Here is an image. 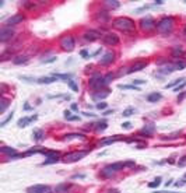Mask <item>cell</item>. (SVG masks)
Listing matches in <instances>:
<instances>
[{
  "label": "cell",
  "mask_w": 186,
  "mask_h": 193,
  "mask_svg": "<svg viewBox=\"0 0 186 193\" xmlns=\"http://www.w3.org/2000/svg\"><path fill=\"white\" fill-rule=\"evenodd\" d=\"M112 24H113V27L116 28V30H119V31H122V32H126V34L133 32L134 28H136L134 21H133L132 18H129V17H118V18L113 20Z\"/></svg>",
  "instance_id": "cell-1"
},
{
  "label": "cell",
  "mask_w": 186,
  "mask_h": 193,
  "mask_svg": "<svg viewBox=\"0 0 186 193\" xmlns=\"http://www.w3.org/2000/svg\"><path fill=\"white\" fill-rule=\"evenodd\" d=\"M125 166H134V161H125V162H115V164H109L102 169V175L104 176H111L116 171H120Z\"/></svg>",
  "instance_id": "cell-2"
},
{
  "label": "cell",
  "mask_w": 186,
  "mask_h": 193,
  "mask_svg": "<svg viewBox=\"0 0 186 193\" xmlns=\"http://www.w3.org/2000/svg\"><path fill=\"white\" fill-rule=\"evenodd\" d=\"M174 25H175V22L172 17H164L157 22V31L161 34H169L174 30Z\"/></svg>",
  "instance_id": "cell-3"
},
{
  "label": "cell",
  "mask_w": 186,
  "mask_h": 193,
  "mask_svg": "<svg viewBox=\"0 0 186 193\" xmlns=\"http://www.w3.org/2000/svg\"><path fill=\"white\" fill-rule=\"evenodd\" d=\"M88 84H90V87L92 90H101V88H104V87L106 86V81H105V78H104V76L97 73V74H94L90 78V83H88Z\"/></svg>",
  "instance_id": "cell-4"
},
{
  "label": "cell",
  "mask_w": 186,
  "mask_h": 193,
  "mask_svg": "<svg viewBox=\"0 0 186 193\" xmlns=\"http://www.w3.org/2000/svg\"><path fill=\"white\" fill-rule=\"evenodd\" d=\"M90 153V150H83V151H74V153H69L63 157L64 162H76V161L83 160L87 154Z\"/></svg>",
  "instance_id": "cell-5"
},
{
  "label": "cell",
  "mask_w": 186,
  "mask_h": 193,
  "mask_svg": "<svg viewBox=\"0 0 186 193\" xmlns=\"http://www.w3.org/2000/svg\"><path fill=\"white\" fill-rule=\"evenodd\" d=\"M60 48L63 50H66V52H71L76 48V41L73 38V35H64L60 39Z\"/></svg>",
  "instance_id": "cell-6"
},
{
  "label": "cell",
  "mask_w": 186,
  "mask_h": 193,
  "mask_svg": "<svg viewBox=\"0 0 186 193\" xmlns=\"http://www.w3.org/2000/svg\"><path fill=\"white\" fill-rule=\"evenodd\" d=\"M140 28L146 32H150V31H153V30L157 28V22L154 21L153 17L147 16V17H144V18L140 20Z\"/></svg>",
  "instance_id": "cell-7"
},
{
  "label": "cell",
  "mask_w": 186,
  "mask_h": 193,
  "mask_svg": "<svg viewBox=\"0 0 186 193\" xmlns=\"http://www.w3.org/2000/svg\"><path fill=\"white\" fill-rule=\"evenodd\" d=\"M119 37H118L116 34H113V32H108L105 34L104 37H102V42L108 45V46H116L118 43H119Z\"/></svg>",
  "instance_id": "cell-8"
},
{
  "label": "cell",
  "mask_w": 186,
  "mask_h": 193,
  "mask_svg": "<svg viewBox=\"0 0 186 193\" xmlns=\"http://www.w3.org/2000/svg\"><path fill=\"white\" fill-rule=\"evenodd\" d=\"M14 37V30L11 27H3L0 30V42H7L9 39Z\"/></svg>",
  "instance_id": "cell-9"
},
{
  "label": "cell",
  "mask_w": 186,
  "mask_h": 193,
  "mask_svg": "<svg viewBox=\"0 0 186 193\" xmlns=\"http://www.w3.org/2000/svg\"><path fill=\"white\" fill-rule=\"evenodd\" d=\"M50 188L48 185H34L27 189V193H49Z\"/></svg>",
  "instance_id": "cell-10"
},
{
  "label": "cell",
  "mask_w": 186,
  "mask_h": 193,
  "mask_svg": "<svg viewBox=\"0 0 186 193\" xmlns=\"http://www.w3.org/2000/svg\"><path fill=\"white\" fill-rule=\"evenodd\" d=\"M24 18H25V17L22 16V14H14V16H11L10 18H7V20H6V27H13V25H17V24H20V22L24 21Z\"/></svg>",
  "instance_id": "cell-11"
},
{
  "label": "cell",
  "mask_w": 186,
  "mask_h": 193,
  "mask_svg": "<svg viewBox=\"0 0 186 193\" xmlns=\"http://www.w3.org/2000/svg\"><path fill=\"white\" fill-rule=\"evenodd\" d=\"M102 35L99 34L98 31H94V30H90V31H85L83 34V38H84L85 41H88V42H94L97 39H99Z\"/></svg>",
  "instance_id": "cell-12"
},
{
  "label": "cell",
  "mask_w": 186,
  "mask_h": 193,
  "mask_svg": "<svg viewBox=\"0 0 186 193\" xmlns=\"http://www.w3.org/2000/svg\"><path fill=\"white\" fill-rule=\"evenodd\" d=\"M113 60H115V53L112 50H109V52H106L101 59L98 60V63L101 64V66H108V64L113 63Z\"/></svg>",
  "instance_id": "cell-13"
},
{
  "label": "cell",
  "mask_w": 186,
  "mask_h": 193,
  "mask_svg": "<svg viewBox=\"0 0 186 193\" xmlns=\"http://www.w3.org/2000/svg\"><path fill=\"white\" fill-rule=\"evenodd\" d=\"M37 119H38L37 115H34V116H31V118H27V116H24V118H21V119H18V120H17V126H18V127H25V126H28V125L31 123L32 120H37Z\"/></svg>",
  "instance_id": "cell-14"
},
{
  "label": "cell",
  "mask_w": 186,
  "mask_h": 193,
  "mask_svg": "<svg viewBox=\"0 0 186 193\" xmlns=\"http://www.w3.org/2000/svg\"><path fill=\"white\" fill-rule=\"evenodd\" d=\"M146 66H147V63H146V62H137V63L133 64L132 67H129L128 74H130V73H136V71H140V70H143Z\"/></svg>",
  "instance_id": "cell-15"
},
{
  "label": "cell",
  "mask_w": 186,
  "mask_h": 193,
  "mask_svg": "<svg viewBox=\"0 0 186 193\" xmlns=\"http://www.w3.org/2000/svg\"><path fill=\"white\" fill-rule=\"evenodd\" d=\"M154 133V125L153 123H150V125H146L141 130H140V133L138 134H141V136H146V137H150L151 134Z\"/></svg>",
  "instance_id": "cell-16"
},
{
  "label": "cell",
  "mask_w": 186,
  "mask_h": 193,
  "mask_svg": "<svg viewBox=\"0 0 186 193\" xmlns=\"http://www.w3.org/2000/svg\"><path fill=\"white\" fill-rule=\"evenodd\" d=\"M108 95H109V91H108V90H104V91H99V92H94V94H92V99L101 102V99L106 98Z\"/></svg>",
  "instance_id": "cell-17"
},
{
  "label": "cell",
  "mask_w": 186,
  "mask_h": 193,
  "mask_svg": "<svg viewBox=\"0 0 186 193\" xmlns=\"http://www.w3.org/2000/svg\"><path fill=\"white\" fill-rule=\"evenodd\" d=\"M71 188V183H60L55 188V192L56 193H66L69 189Z\"/></svg>",
  "instance_id": "cell-18"
},
{
  "label": "cell",
  "mask_w": 186,
  "mask_h": 193,
  "mask_svg": "<svg viewBox=\"0 0 186 193\" xmlns=\"http://www.w3.org/2000/svg\"><path fill=\"white\" fill-rule=\"evenodd\" d=\"M56 80H58V78H56L55 76H52V77H39L37 83H39V84H52V83H55Z\"/></svg>",
  "instance_id": "cell-19"
},
{
  "label": "cell",
  "mask_w": 186,
  "mask_h": 193,
  "mask_svg": "<svg viewBox=\"0 0 186 193\" xmlns=\"http://www.w3.org/2000/svg\"><path fill=\"white\" fill-rule=\"evenodd\" d=\"M119 140V136H112V137H108V139H104L99 141V145H108V144H112Z\"/></svg>",
  "instance_id": "cell-20"
},
{
  "label": "cell",
  "mask_w": 186,
  "mask_h": 193,
  "mask_svg": "<svg viewBox=\"0 0 186 193\" xmlns=\"http://www.w3.org/2000/svg\"><path fill=\"white\" fill-rule=\"evenodd\" d=\"M161 98H162V95H161L159 92H151V94L147 95V101L149 102H157V101H159Z\"/></svg>",
  "instance_id": "cell-21"
},
{
  "label": "cell",
  "mask_w": 186,
  "mask_h": 193,
  "mask_svg": "<svg viewBox=\"0 0 186 193\" xmlns=\"http://www.w3.org/2000/svg\"><path fill=\"white\" fill-rule=\"evenodd\" d=\"M13 63L14 64H25V63H28V56H25V55H22V56H17V58L13 59Z\"/></svg>",
  "instance_id": "cell-22"
},
{
  "label": "cell",
  "mask_w": 186,
  "mask_h": 193,
  "mask_svg": "<svg viewBox=\"0 0 186 193\" xmlns=\"http://www.w3.org/2000/svg\"><path fill=\"white\" fill-rule=\"evenodd\" d=\"M97 20L101 21V22H105V21L109 20V14H108L106 11H99V13L97 14Z\"/></svg>",
  "instance_id": "cell-23"
},
{
  "label": "cell",
  "mask_w": 186,
  "mask_h": 193,
  "mask_svg": "<svg viewBox=\"0 0 186 193\" xmlns=\"http://www.w3.org/2000/svg\"><path fill=\"white\" fill-rule=\"evenodd\" d=\"M182 83H185V78H176V80H174L172 83L167 84V86H165V88H175V87L181 86Z\"/></svg>",
  "instance_id": "cell-24"
},
{
  "label": "cell",
  "mask_w": 186,
  "mask_h": 193,
  "mask_svg": "<svg viewBox=\"0 0 186 193\" xmlns=\"http://www.w3.org/2000/svg\"><path fill=\"white\" fill-rule=\"evenodd\" d=\"M183 53H185V52H183V48H181V46H175V48L172 49V56H174V58H181Z\"/></svg>",
  "instance_id": "cell-25"
},
{
  "label": "cell",
  "mask_w": 186,
  "mask_h": 193,
  "mask_svg": "<svg viewBox=\"0 0 186 193\" xmlns=\"http://www.w3.org/2000/svg\"><path fill=\"white\" fill-rule=\"evenodd\" d=\"M32 137H34L35 141H42V140H43V132H42V130H34Z\"/></svg>",
  "instance_id": "cell-26"
},
{
  "label": "cell",
  "mask_w": 186,
  "mask_h": 193,
  "mask_svg": "<svg viewBox=\"0 0 186 193\" xmlns=\"http://www.w3.org/2000/svg\"><path fill=\"white\" fill-rule=\"evenodd\" d=\"M0 151L3 153V154H7V156H14L16 154V148H11V147H1Z\"/></svg>",
  "instance_id": "cell-27"
},
{
  "label": "cell",
  "mask_w": 186,
  "mask_h": 193,
  "mask_svg": "<svg viewBox=\"0 0 186 193\" xmlns=\"http://www.w3.org/2000/svg\"><path fill=\"white\" fill-rule=\"evenodd\" d=\"M0 104H1V107H0V113H4L6 109H7V107H9V104H10V101L6 99V98H1Z\"/></svg>",
  "instance_id": "cell-28"
},
{
  "label": "cell",
  "mask_w": 186,
  "mask_h": 193,
  "mask_svg": "<svg viewBox=\"0 0 186 193\" xmlns=\"http://www.w3.org/2000/svg\"><path fill=\"white\" fill-rule=\"evenodd\" d=\"M106 6H109V7H112V9H118L119 6H120V1H118V0H106V1H104Z\"/></svg>",
  "instance_id": "cell-29"
},
{
  "label": "cell",
  "mask_w": 186,
  "mask_h": 193,
  "mask_svg": "<svg viewBox=\"0 0 186 193\" xmlns=\"http://www.w3.org/2000/svg\"><path fill=\"white\" fill-rule=\"evenodd\" d=\"M59 161V157H49L48 160H45L42 162V165H49V164H56Z\"/></svg>",
  "instance_id": "cell-30"
},
{
  "label": "cell",
  "mask_w": 186,
  "mask_h": 193,
  "mask_svg": "<svg viewBox=\"0 0 186 193\" xmlns=\"http://www.w3.org/2000/svg\"><path fill=\"white\" fill-rule=\"evenodd\" d=\"M106 127H108V123L104 120V122H99V123L97 125L95 130H97V132H104V130H106Z\"/></svg>",
  "instance_id": "cell-31"
},
{
  "label": "cell",
  "mask_w": 186,
  "mask_h": 193,
  "mask_svg": "<svg viewBox=\"0 0 186 193\" xmlns=\"http://www.w3.org/2000/svg\"><path fill=\"white\" fill-rule=\"evenodd\" d=\"M83 137H84V136H83V134H77V133H71V134H66V136H64V139L66 140H70V139H83Z\"/></svg>",
  "instance_id": "cell-32"
},
{
  "label": "cell",
  "mask_w": 186,
  "mask_h": 193,
  "mask_svg": "<svg viewBox=\"0 0 186 193\" xmlns=\"http://www.w3.org/2000/svg\"><path fill=\"white\" fill-rule=\"evenodd\" d=\"M119 90H136V91H138L140 88H138L137 86H123V84H119Z\"/></svg>",
  "instance_id": "cell-33"
},
{
  "label": "cell",
  "mask_w": 186,
  "mask_h": 193,
  "mask_svg": "<svg viewBox=\"0 0 186 193\" xmlns=\"http://www.w3.org/2000/svg\"><path fill=\"white\" fill-rule=\"evenodd\" d=\"M66 83H67V86H69L70 88L73 90V91H79V86L76 84L74 80H69V81H66Z\"/></svg>",
  "instance_id": "cell-34"
},
{
  "label": "cell",
  "mask_w": 186,
  "mask_h": 193,
  "mask_svg": "<svg viewBox=\"0 0 186 193\" xmlns=\"http://www.w3.org/2000/svg\"><path fill=\"white\" fill-rule=\"evenodd\" d=\"M159 185H161V176L157 178L154 182H150V183H149V188H158Z\"/></svg>",
  "instance_id": "cell-35"
},
{
  "label": "cell",
  "mask_w": 186,
  "mask_h": 193,
  "mask_svg": "<svg viewBox=\"0 0 186 193\" xmlns=\"http://www.w3.org/2000/svg\"><path fill=\"white\" fill-rule=\"evenodd\" d=\"M13 115H14V112H11L10 115H9V116H7V118L3 120V122H0V127H4L6 125H7V123H9V122L11 120V119H13Z\"/></svg>",
  "instance_id": "cell-36"
},
{
  "label": "cell",
  "mask_w": 186,
  "mask_h": 193,
  "mask_svg": "<svg viewBox=\"0 0 186 193\" xmlns=\"http://www.w3.org/2000/svg\"><path fill=\"white\" fill-rule=\"evenodd\" d=\"M133 113H134V109H133V108H128V109H125V111H123V116H125V118H129V116H132Z\"/></svg>",
  "instance_id": "cell-37"
},
{
  "label": "cell",
  "mask_w": 186,
  "mask_h": 193,
  "mask_svg": "<svg viewBox=\"0 0 186 193\" xmlns=\"http://www.w3.org/2000/svg\"><path fill=\"white\" fill-rule=\"evenodd\" d=\"M106 107H108V104H106V102H104V101H101V102H98V104H97V109H99V111H104V109H106Z\"/></svg>",
  "instance_id": "cell-38"
},
{
  "label": "cell",
  "mask_w": 186,
  "mask_h": 193,
  "mask_svg": "<svg viewBox=\"0 0 186 193\" xmlns=\"http://www.w3.org/2000/svg\"><path fill=\"white\" fill-rule=\"evenodd\" d=\"M21 80H25L28 83H34V81H38V78H34V77H27V76H20Z\"/></svg>",
  "instance_id": "cell-39"
},
{
  "label": "cell",
  "mask_w": 186,
  "mask_h": 193,
  "mask_svg": "<svg viewBox=\"0 0 186 193\" xmlns=\"http://www.w3.org/2000/svg\"><path fill=\"white\" fill-rule=\"evenodd\" d=\"M104 78H105L106 84H109V83H111V80H112V78H115V74H112V73H109V74H106L105 77H104Z\"/></svg>",
  "instance_id": "cell-40"
},
{
  "label": "cell",
  "mask_w": 186,
  "mask_h": 193,
  "mask_svg": "<svg viewBox=\"0 0 186 193\" xmlns=\"http://www.w3.org/2000/svg\"><path fill=\"white\" fill-rule=\"evenodd\" d=\"M67 120H70V122H74V120H80V116H79V115H71L70 118H67Z\"/></svg>",
  "instance_id": "cell-41"
},
{
  "label": "cell",
  "mask_w": 186,
  "mask_h": 193,
  "mask_svg": "<svg viewBox=\"0 0 186 193\" xmlns=\"http://www.w3.org/2000/svg\"><path fill=\"white\" fill-rule=\"evenodd\" d=\"M55 60H56V56H52V58H49V59H43L42 63H52Z\"/></svg>",
  "instance_id": "cell-42"
},
{
  "label": "cell",
  "mask_w": 186,
  "mask_h": 193,
  "mask_svg": "<svg viewBox=\"0 0 186 193\" xmlns=\"http://www.w3.org/2000/svg\"><path fill=\"white\" fill-rule=\"evenodd\" d=\"M144 83H146L144 80H133V84H134V86H140V84H144Z\"/></svg>",
  "instance_id": "cell-43"
},
{
  "label": "cell",
  "mask_w": 186,
  "mask_h": 193,
  "mask_svg": "<svg viewBox=\"0 0 186 193\" xmlns=\"http://www.w3.org/2000/svg\"><path fill=\"white\" fill-rule=\"evenodd\" d=\"M122 127L123 129H130L132 127V123H130V122H125V123L122 125Z\"/></svg>",
  "instance_id": "cell-44"
},
{
  "label": "cell",
  "mask_w": 186,
  "mask_h": 193,
  "mask_svg": "<svg viewBox=\"0 0 186 193\" xmlns=\"http://www.w3.org/2000/svg\"><path fill=\"white\" fill-rule=\"evenodd\" d=\"M31 1H24V6H25L27 9H32V7H35V4H30Z\"/></svg>",
  "instance_id": "cell-45"
},
{
  "label": "cell",
  "mask_w": 186,
  "mask_h": 193,
  "mask_svg": "<svg viewBox=\"0 0 186 193\" xmlns=\"http://www.w3.org/2000/svg\"><path fill=\"white\" fill-rule=\"evenodd\" d=\"M185 182H186V181H178V182L175 183V186H176V188H179V186H183V185H185Z\"/></svg>",
  "instance_id": "cell-46"
},
{
  "label": "cell",
  "mask_w": 186,
  "mask_h": 193,
  "mask_svg": "<svg viewBox=\"0 0 186 193\" xmlns=\"http://www.w3.org/2000/svg\"><path fill=\"white\" fill-rule=\"evenodd\" d=\"M80 53H81V56H83V58H88V52H87V50H81V52H80Z\"/></svg>",
  "instance_id": "cell-47"
},
{
  "label": "cell",
  "mask_w": 186,
  "mask_h": 193,
  "mask_svg": "<svg viewBox=\"0 0 186 193\" xmlns=\"http://www.w3.org/2000/svg\"><path fill=\"white\" fill-rule=\"evenodd\" d=\"M70 116H71V112H70V111H64V119L70 118Z\"/></svg>",
  "instance_id": "cell-48"
},
{
  "label": "cell",
  "mask_w": 186,
  "mask_h": 193,
  "mask_svg": "<svg viewBox=\"0 0 186 193\" xmlns=\"http://www.w3.org/2000/svg\"><path fill=\"white\" fill-rule=\"evenodd\" d=\"M111 113H113V109H108V111L104 112V116H108V115H111Z\"/></svg>",
  "instance_id": "cell-49"
},
{
  "label": "cell",
  "mask_w": 186,
  "mask_h": 193,
  "mask_svg": "<svg viewBox=\"0 0 186 193\" xmlns=\"http://www.w3.org/2000/svg\"><path fill=\"white\" fill-rule=\"evenodd\" d=\"M84 174H77V175H73V179H77V178H84Z\"/></svg>",
  "instance_id": "cell-50"
},
{
  "label": "cell",
  "mask_w": 186,
  "mask_h": 193,
  "mask_svg": "<svg viewBox=\"0 0 186 193\" xmlns=\"http://www.w3.org/2000/svg\"><path fill=\"white\" fill-rule=\"evenodd\" d=\"M185 97H186V91H183V94H181V95L178 97V101H182V99H183Z\"/></svg>",
  "instance_id": "cell-51"
},
{
  "label": "cell",
  "mask_w": 186,
  "mask_h": 193,
  "mask_svg": "<svg viewBox=\"0 0 186 193\" xmlns=\"http://www.w3.org/2000/svg\"><path fill=\"white\" fill-rule=\"evenodd\" d=\"M71 111H79V107H77V104H71Z\"/></svg>",
  "instance_id": "cell-52"
},
{
  "label": "cell",
  "mask_w": 186,
  "mask_h": 193,
  "mask_svg": "<svg viewBox=\"0 0 186 193\" xmlns=\"http://www.w3.org/2000/svg\"><path fill=\"white\" fill-rule=\"evenodd\" d=\"M83 115H85V116H90V118H94V116H95V115H94V113H88V112H84V113H83Z\"/></svg>",
  "instance_id": "cell-53"
},
{
  "label": "cell",
  "mask_w": 186,
  "mask_h": 193,
  "mask_svg": "<svg viewBox=\"0 0 186 193\" xmlns=\"http://www.w3.org/2000/svg\"><path fill=\"white\" fill-rule=\"evenodd\" d=\"M24 109H25V111H31V107H30L28 104H25V105H24Z\"/></svg>",
  "instance_id": "cell-54"
},
{
  "label": "cell",
  "mask_w": 186,
  "mask_h": 193,
  "mask_svg": "<svg viewBox=\"0 0 186 193\" xmlns=\"http://www.w3.org/2000/svg\"><path fill=\"white\" fill-rule=\"evenodd\" d=\"M162 3H164L162 0H155V4H162Z\"/></svg>",
  "instance_id": "cell-55"
},
{
  "label": "cell",
  "mask_w": 186,
  "mask_h": 193,
  "mask_svg": "<svg viewBox=\"0 0 186 193\" xmlns=\"http://www.w3.org/2000/svg\"><path fill=\"white\" fill-rule=\"evenodd\" d=\"M171 182H172V179H169V181H168V182L165 183V186H167V188H168V186H169V185H171Z\"/></svg>",
  "instance_id": "cell-56"
},
{
  "label": "cell",
  "mask_w": 186,
  "mask_h": 193,
  "mask_svg": "<svg viewBox=\"0 0 186 193\" xmlns=\"http://www.w3.org/2000/svg\"><path fill=\"white\" fill-rule=\"evenodd\" d=\"M111 193H119L118 190H111Z\"/></svg>",
  "instance_id": "cell-57"
},
{
  "label": "cell",
  "mask_w": 186,
  "mask_h": 193,
  "mask_svg": "<svg viewBox=\"0 0 186 193\" xmlns=\"http://www.w3.org/2000/svg\"><path fill=\"white\" fill-rule=\"evenodd\" d=\"M183 32H185V35H186V27H185V30H183Z\"/></svg>",
  "instance_id": "cell-58"
},
{
  "label": "cell",
  "mask_w": 186,
  "mask_h": 193,
  "mask_svg": "<svg viewBox=\"0 0 186 193\" xmlns=\"http://www.w3.org/2000/svg\"><path fill=\"white\" fill-rule=\"evenodd\" d=\"M185 178H186V174H185Z\"/></svg>",
  "instance_id": "cell-59"
}]
</instances>
